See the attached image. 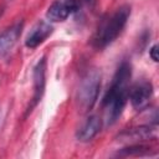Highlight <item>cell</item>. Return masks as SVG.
Masks as SVG:
<instances>
[{
  "label": "cell",
  "mask_w": 159,
  "mask_h": 159,
  "mask_svg": "<svg viewBox=\"0 0 159 159\" xmlns=\"http://www.w3.org/2000/svg\"><path fill=\"white\" fill-rule=\"evenodd\" d=\"M130 15V6L123 5L117 9L108 19H106L93 37V45L98 48L112 43L123 31Z\"/></svg>",
  "instance_id": "2"
},
{
  "label": "cell",
  "mask_w": 159,
  "mask_h": 159,
  "mask_svg": "<svg viewBox=\"0 0 159 159\" xmlns=\"http://www.w3.org/2000/svg\"><path fill=\"white\" fill-rule=\"evenodd\" d=\"M22 29V24H15L7 29H5L0 34V57L5 56L17 42Z\"/></svg>",
  "instance_id": "9"
},
{
  "label": "cell",
  "mask_w": 159,
  "mask_h": 159,
  "mask_svg": "<svg viewBox=\"0 0 159 159\" xmlns=\"http://www.w3.org/2000/svg\"><path fill=\"white\" fill-rule=\"evenodd\" d=\"M152 94H153L152 83L148 81H143L140 83H137L132 88V91L128 96H129V101H130L133 108L139 111V109L145 108L149 104V99H150Z\"/></svg>",
  "instance_id": "6"
},
{
  "label": "cell",
  "mask_w": 159,
  "mask_h": 159,
  "mask_svg": "<svg viewBox=\"0 0 159 159\" xmlns=\"http://www.w3.org/2000/svg\"><path fill=\"white\" fill-rule=\"evenodd\" d=\"M46 60L42 57L36 66L34 67V73H32V78H34V97H32V103L30 106V108L27 109V113L31 112V109L41 101L43 91H45V83H46Z\"/></svg>",
  "instance_id": "5"
},
{
  "label": "cell",
  "mask_w": 159,
  "mask_h": 159,
  "mask_svg": "<svg viewBox=\"0 0 159 159\" xmlns=\"http://www.w3.org/2000/svg\"><path fill=\"white\" fill-rule=\"evenodd\" d=\"M101 88V73L97 70L88 71L82 78L77 91V106L83 113L91 111L97 102Z\"/></svg>",
  "instance_id": "3"
},
{
  "label": "cell",
  "mask_w": 159,
  "mask_h": 159,
  "mask_svg": "<svg viewBox=\"0 0 159 159\" xmlns=\"http://www.w3.org/2000/svg\"><path fill=\"white\" fill-rule=\"evenodd\" d=\"M80 6L81 0H53L47 9L46 17L51 22H61L76 12Z\"/></svg>",
  "instance_id": "4"
},
{
  "label": "cell",
  "mask_w": 159,
  "mask_h": 159,
  "mask_svg": "<svg viewBox=\"0 0 159 159\" xmlns=\"http://www.w3.org/2000/svg\"><path fill=\"white\" fill-rule=\"evenodd\" d=\"M86 1H88V2H93V0H86Z\"/></svg>",
  "instance_id": "13"
},
{
  "label": "cell",
  "mask_w": 159,
  "mask_h": 159,
  "mask_svg": "<svg viewBox=\"0 0 159 159\" xmlns=\"http://www.w3.org/2000/svg\"><path fill=\"white\" fill-rule=\"evenodd\" d=\"M148 149H149V148L145 147V145L135 144V145L124 148V149H123L120 153H118V154H119V155H143L144 153H149Z\"/></svg>",
  "instance_id": "11"
},
{
  "label": "cell",
  "mask_w": 159,
  "mask_h": 159,
  "mask_svg": "<svg viewBox=\"0 0 159 159\" xmlns=\"http://www.w3.org/2000/svg\"><path fill=\"white\" fill-rule=\"evenodd\" d=\"M149 55H150V57H152V60L154 62L158 61V45H153L152 46V48L149 50Z\"/></svg>",
  "instance_id": "12"
},
{
  "label": "cell",
  "mask_w": 159,
  "mask_h": 159,
  "mask_svg": "<svg viewBox=\"0 0 159 159\" xmlns=\"http://www.w3.org/2000/svg\"><path fill=\"white\" fill-rule=\"evenodd\" d=\"M153 129L149 125L144 127H137L132 128L129 130H125L119 134V138L122 140H147L152 137Z\"/></svg>",
  "instance_id": "10"
},
{
  "label": "cell",
  "mask_w": 159,
  "mask_h": 159,
  "mask_svg": "<svg viewBox=\"0 0 159 159\" xmlns=\"http://www.w3.org/2000/svg\"><path fill=\"white\" fill-rule=\"evenodd\" d=\"M53 29L52 26L46 21H39L34 25V27L30 30L29 35L25 40V46L29 48H35L40 46L51 34Z\"/></svg>",
  "instance_id": "7"
},
{
  "label": "cell",
  "mask_w": 159,
  "mask_h": 159,
  "mask_svg": "<svg viewBox=\"0 0 159 159\" xmlns=\"http://www.w3.org/2000/svg\"><path fill=\"white\" fill-rule=\"evenodd\" d=\"M101 127H102V119L98 116H89L78 129L77 139L83 143L92 140L101 130Z\"/></svg>",
  "instance_id": "8"
},
{
  "label": "cell",
  "mask_w": 159,
  "mask_h": 159,
  "mask_svg": "<svg viewBox=\"0 0 159 159\" xmlns=\"http://www.w3.org/2000/svg\"><path fill=\"white\" fill-rule=\"evenodd\" d=\"M132 76V67L128 62H122L117 68L112 84L103 97L102 106L106 113L107 124H113L123 112L129 94V80Z\"/></svg>",
  "instance_id": "1"
}]
</instances>
